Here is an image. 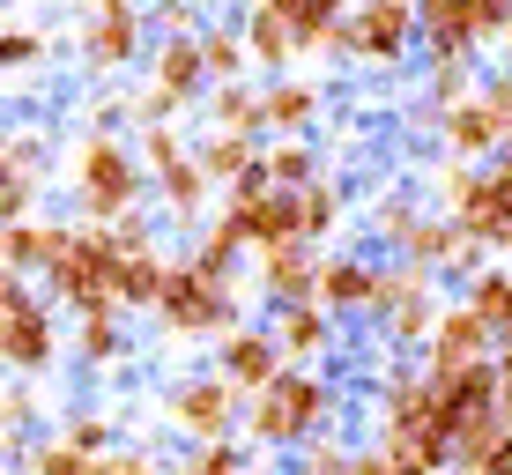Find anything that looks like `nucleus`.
<instances>
[{
    "label": "nucleus",
    "mask_w": 512,
    "mask_h": 475,
    "mask_svg": "<svg viewBox=\"0 0 512 475\" xmlns=\"http://www.w3.org/2000/svg\"><path fill=\"white\" fill-rule=\"evenodd\" d=\"M60 186L75 201V223H119L127 208L149 201V164L127 134H104V127H82L67 142V164H60Z\"/></svg>",
    "instance_id": "1"
},
{
    "label": "nucleus",
    "mask_w": 512,
    "mask_h": 475,
    "mask_svg": "<svg viewBox=\"0 0 512 475\" xmlns=\"http://www.w3.org/2000/svg\"><path fill=\"white\" fill-rule=\"evenodd\" d=\"M334 416H342V394H334L327 372H312V364H290L275 386H260L253 401H245V438H253L260 453H305L312 438L334 431Z\"/></svg>",
    "instance_id": "2"
},
{
    "label": "nucleus",
    "mask_w": 512,
    "mask_h": 475,
    "mask_svg": "<svg viewBox=\"0 0 512 475\" xmlns=\"http://www.w3.org/2000/svg\"><path fill=\"white\" fill-rule=\"evenodd\" d=\"M45 297L67 320H104V312L127 320V245L112 223H75V245L45 268Z\"/></svg>",
    "instance_id": "3"
},
{
    "label": "nucleus",
    "mask_w": 512,
    "mask_h": 475,
    "mask_svg": "<svg viewBox=\"0 0 512 475\" xmlns=\"http://www.w3.org/2000/svg\"><path fill=\"white\" fill-rule=\"evenodd\" d=\"M0 357H8V379H52L75 357L67 312L30 275H8V297H0Z\"/></svg>",
    "instance_id": "4"
},
{
    "label": "nucleus",
    "mask_w": 512,
    "mask_h": 475,
    "mask_svg": "<svg viewBox=\"0 0 512 475\" xmlns=\"http://www.w3.org/2000/svg\"><path fill=\"white\" fill-rule=\"evenodd\" d=\"M431 186H438V208H446L475 245H490V253L505 260V245H512V186L498 179V164H461V156H446V164L431 171Z\"/></svg>",
    "instance_id": "5"
},
{
    "label": "nucleus",
    "mask_w": 512,
    "mask_h": 475,
    "mask_svg": "<svg viewBox=\"0 0 512 475\" xmlns=\"http://www.w3.org/2000/svg\"><path fill=\"white\" fill-rule=\"evenodd\" d=\"M245 283H208L201 268H186L179 253V275H171L164 305H156V334L164 342H223V334L245 327Z\"/></svg>",
    "instance_id": "6"
},
{
    "label": "nucleus",
    "mask_w": 512,
    "mask_h": 475,
    "mask_svg": "<svg viewBox=\"0 0 512 475\" xmlns=\"http://www.w3.org/2000/svg\"><path fill=\"white\" fill-rule=\"evenodd\" d=\"M164 424L186 446H223V438L245 431V394L223 372H179L164 386Z\"/></svg>",
    "instance_id": "7"
},
{
    "label": "nucleus",
    "mask_w": 512,
    "mask_h": 475,
    "mask_svg": "<svg viewBox=\"0 0 512 475\" xmlns=\"http://www.w3.org/2000/svg\"><path fill=\"white\" fill-rule=\"evenodd\" d=\"M438 312H446V297H438V275L431 268H409V260H386V283H379V342L409 349V357H423L438 334Z\"/></svg>",
    "instance_id": "8"
},
{
    "label": "nucleus",
    "mask_w": 512,
    "mask_h": 475,
    "mask_svg": "<svg viewBox=\"0 0 512 475\" xmlns=\"http://www.w3.org/2000/svg\"><path fill=\"white\" fill-rule=\"evenodd\" d=\"M216 223L231 231L245 253H275V245H305V201L297 193H282L268 179H253V186H238V193H223V208H216Z\"/></svg>",
    "instance_id": "9"
},
{
    "label": "nucleus",
    "mask_w": 512,
    "mask_h": 475,
    "mask_svg": "<svg viewBox=\"0 0 512 475\" xmlns=\"http://www.w3.org/2000/svg\"><path fill=\"white\" fill-rule=\"evenodd\" d=\"M416 15H423V60L431 67H461L475 52H490L505 30L498 0H423Z\"/></svg>",
    "instance_id": "10"
},
{
    "label": "nucleus",
    "mask_w": 512,
    "mask_h": 475,
    "mask_svg": "<svg viewBox=\"0 0 512 475\" xmlns=\"http://www.w3.org/2000/svg\"><path fill=\"white\" fill-rule=\"evenodd\" d=\"M409 52H423V15L409 0H357L349 8V60L409 67Z\"/></svg>",
    "instance_id": "11"
},
{
    "label": "nucleus",
    "mask_w": 512,
    "mask_h": 475,
    "mask_svg": "<svg viewBox=\"0 0 512 475\" xmlns=\"http://www.w3.org/2000/svg\"><path fill=\"white\" fill-rule=\"evenodd\" d=\"M149 8H112V15H82V38H75V60H82V75L90 82H112L119 67H134L141 52H156L149 45Z\"/></svg>",
    "instance_id": "12"
},
{
    "label": "nucleus",
    "mask_w": 512,
    "mask_h": 475,
    "mask_svg": "<svg viewBox=\"0 0 512 475\" xmlns=\"http://www.w3.org/2000/svg\"><path fill=\"white\" fill-rule=\"evenodd\" d=\"M379 283H386V260L357 253V245H342V253L320 260V305L334 320H372L379 312Z\"/></svg>",
    "instance_id": "13"
},
{
    "label": "nucleus",
    "mask_w": 512,
    "mask_h": 475,
    "mask_svg": "<svg viewBox=\"0 0 512 475\" xmlns=\"http://www.w3.org/2000/svg\"><path fill=\"white\" fill-rule=\"evenodd\" d=\"M208 372H223V379H231V386H238L245 401H253L260 386H275L282 372H290V357H282V342L268 334V320H260V327L245 320L238 334H223V342H216V357H208Z\"/></svg>",
    "instance_id": "14"
},
{
    "label": "nucleus",
    "mask_w": 512,
    "mask_h": 475,
    "mask_svg": "<svg viewBox=\"0 0 512 475\" xmlns=\"http://www.w3.org/2000/svg\"><path fill=\"white\" fill-rule=\"evenodd\" d=\"M498 334H490L483 320H475V312L461 305V297H453L446 312H438V334H431V349H423V372H438V379H453V372H468V364H490L498 357Z\"/></svg>",
    "instance_id": "15"
},
{
    "label": "nucleus",
    "mask_w": 512,
    "mask_h": 475,
    "mask_svg": "<svg viewBox=\"0 0 512 475\" xmlns=\"http://www.w3.org/2000/svg\"><path fill=\"white\" fill-rule=\"evenodd\" d=\"M320 245H275V253H253V275H260V297L275 305H320Z\"/></svg>",
    "instance_id": "16"
},
{
    "label": "nucleus",
    "mask_w": 512,
    "mask_h": 475,
    "mask_svg": "<svg viewBox=\"0 0 512 475\" xmlns=\"http://www.w3.org/2000/svg\"><path fill=\"white\" fill-rule=\"evenodd\" d=\"M208 171H201V156H179V164H164V171H149V201H156V216L171 223V231H208Z\"/></svg>",
    "instance_id": "17"
},
{
    "label": "nucleus",
    "mask_w": 512,
    "mask_h": 475,
    "mask_svg": "<svg viewBox=\"0 0 512 475\" xmlns=\"http://www.w3.org/2000/svg\"><path fill=\"white\" fill-rule=\"evenodd\" d=\"M268 334L282 342V357L290 364H320L342 349V320H334L327 305H275L268 312Z\"/></svg>",
    "instance_id": "18"
},
{
    "label": "nucleus",
    "mask_w": 512,
    "mask_h": 475,
    "mask_svg": "<svg viewBox=\"0 0 512 475\" xmlns=\"http://www.w3.org/2000/svg\"><path fill=\"white\" fill-rule=\"evenodd\" d=\"M260 134H223V127H201L193 134V156H201V171H208V186L216 193H238V186H253L260 179Z\"/></svg>",
    "instance_id": "19"
},
{
    "label": "nucleus",
    "mask_w": 512,
    "mask_h": 475,
    "mask_svg": "<svg viewBox=\"0 0 512 475\" xmlns=\"http://www.w3.org/2000/svg\"><path fill=\"white\" fill-rule=\"evenodd\" d=\"M67 245H75V223H60V216H30V223H8V231H0L8 275H30V283H45V268Z\"/></svg>",
    "instance_id": "20"
},
{
    "label": "nucleus",
    "mask_w": 512,
    "mask_h": 475,
    "mask_svg": "<svg viewBox=\"0 0 512 475\" xmlns=\"http://www.w3.org/2000/svg\"><path fill=\"white\" fill-rule=\"evenodd\" d=\"M238 23H245V45H253V67H268V75H290V67L305 60V38H297V23H290V15H275L268 0H245Z\"/></svg>",
    "instance_id": "21"
},
{
    "label": "nucleus",
    "mask_w": 512,
    "mask_h": 475,
    "mask_svg": "<svg viewBox=\"0 0 512 475\" xmlns=\"http://www.w3.org/2000/svg\"><path fill=\"white\" fill-rule=\"evenodd\" d=\"M260 179L282 186V193H305L312 179H327V156L312 134H268V149H260Z\"/></svg>",
    "instance_id": "22"
},
{
    "label": "nucleus",
    "mask_w": 512,
    "mask_h": 475,
    "mask_svg": "<svg viewBox=\"0 0 512 475\" xmlns=\"http://www.w3.org/2000/svg\"><path fill=\"white\" fill-rule=\"evenodd\" d=\"M75 364L90 379H112V372H127L134 364V334L119 312H104V320H75Z\"/></svg>",
    "instance_id": "23"
},
{
    "label": "nucleus",
    "mask_w": 512,
    "mask_h": 475,
    "mask_svg": "<svg viewBox=\"0 0 512 475\" xmlns=\"http://www.w3.org/2000/svg\"><path fill=\"white\" fill-rule=\"evenodd\" d=\"M52 431H60L75 453H90V461H104V453H119V446H127V424H119V416L104 409V401H67V409L52 416Z\"/></svg>",
    "instance_id": "24"
},
{
    "label": "nucleus",
    "mask_w": 512,
    "mask_h": 475,
    "mask_svg": "<svg viewBox=\"0 0 512 475\" xmlns=\"http://www.w3.org/2000/svg\"><path fill=\"white\" fill-rule=\"evenodd\" d=\"M327 112V90L305 75H275L268 82V134H312Z\"/></svg>",
    "instance_id": "25"
},
{
    "label": "nucleus",
    "mask_w": 512,
    "mask_h": 475,
    "mask_svg": "<svg viewBox=\"0 0 512 475\" xmlns=\"http://www.w3.org/2000/svg\"><path fill=\"white\" fill-rule=\"evenodd\" d=\"M461 238H468V231L446 216V208H423V216H416V231L401 238V253H394V260H409V268L446 275V268H453V253H461Z\"/></svg>",
    "instance_id": "26"
},
{
    "label": "nucleus",
    "mask_w": 512,
    "mask_h": 475,
    "mask_svg": "<svg viewBox=\"0 0 512 475\" xmlns=\"http://www.w3.org/2000/svg\"><path fill=\"white\" fill-rule=\"evenodd\" d=\"M208 127L268 134V82H216V90H208Z\"/></svg>",
    "instance_id": "27"
},
{
    "label": "nucleus",
    "mask_w": 512,
    "mask_h": 475,
    "mask_svg": "<svg viewBox=\"0 0 512 475\" xmlns=\"http://www.w3.org/2000/svg\"><path fill=\"white\" fill-rule=\"evenodd\" d=\"M201 60H208V82H245V75H253V45H245L238 8H231V15H208V30H201Z\"/></svg>",
    "instance_id": "28"
},
{
    "label": "nucleus",
    "mask_w": 512,
    "mask_h": 475,
    "mask_svg": "<svg viewBox=\"0 0 512 475\" xmlns=\"http://www.w3.org/2000/svg\"><path fill=\"white\" fill-rule=\"evenodd\" d=\"M45 416H60V394H52V379H8V446H30V438H45Z\"/></svg>",
    "instance_id": "29"
},
{
    "label": "nucleus",
    "mask_w": 512,
    "mask_h": 475,
    "mask_svg": "<svg viewBox=\"0 0 512 475\" xmlns=\"http://www.w3.org/2000/svg\"><path fill=\"white\" fill-rule=\"evenodd\" d=\"M461 305H468L490 334H498V342H505V334H512V260H490V268L461 290Z\"/></svg>",
    "instance_id": "30"
},
{
    "label": "nucleus",
    "mask_w": 512,
    "mask_h": 475,
    "mask_svg": "<svg viewBox=\"0 0 512 475\" xmlns=\"http://www.w3.org/2000/svg\"><path fill=\"white\" fill-rule=\"evenodd\" d=\"M297 201H305V245H327L349 223V186L342 179H312Z\"/></svg>",
    "instance_id": "31"
},
{
    "label": "nucleus",
    "mask_w": 512,
    "mask_h": 475,
    "mask_svg": "<svg viewBox=\"0 0 512 475\" xmlns=\"http://www.w3.org/2000/svg\"><path fill=\"white\" fill-rule=\"evenodd\" d=\"M416 216H423V201H416V193H401V186H386L379 201H372V216H364V223H372V238L386 245V260L401 253V238L416 231Z\"/></svg>",
    "instance_id": "32"
},
{
    "label": "nucleus",
    "mask_w": 512,
    "mask_h": 475,
    "mask_svg": "<svg viewBox=\"0 0 512 475\" xmlns=\"http://www.w3.org/2000/svg\"><path fill=\"white\" fill-rule=\"evenodd\" d=\"M0 164L23 171V179H52V127H8V149H0Z\"/></svg>",
    "instance_id": "33"
},
{
    "label": "nucleus",
    "mask_w": 512,
    "mask_h": 475,
    "mask_svg": "<svg viewBox=\"0 0 512 475\" xmlns=\"http://www.w3.org/2000/svg\"><path fill=\"white\" fill-rule=\"evenodd\" d=\"M275 15H290L297 23V38H320V30H334V23H349V8H357V0H268Z\"/></svg>",
    "instance_id": "34"
},
{
    "label": "nucleus",
    "mask_w": 512,
    "mask_h": 475,
    "mask_svg": "<svg viewBox=\"0 0 512 475\" xmlns=\"http://www.w3.org/2000/svg\"><path fill=\"white\" fill-rule=\"evenodd\" d=\"M134 149H141V164H149V171H164V164H179V156H193V134H179L164 119V127H134Z\"/></svg>",
    "instance_id": "35"
},
{
    "label": "nucleus",
    "mask_w": 512,
    "mask_h": 475,
    "mask_svg": "<svg viewBox=\"0 0 512 475\" xmlns=\"http://www.w3.org/2000/svg\"><path fill=\"white\" fill-rule=\"evenodd\" d=\"M349 461H357V446H349L342 431H327V438H312V446L290 461V475H342Z\"/></svg>",
    "instance_id": "36"
},
{
    "label": "nucleus",
    "mask_w": 512,
    "mask_h": 475,
    "mask_svg": "<svg viewBox=\"0 0 512 475\" xmlns=\"http://www.w3.org/2000/svg\"><path fill=\"white\" fill-rule=\"evenodd\" d=\"M45 52H52V38L30 23V15H15V23H8V75H30Z\"/></svg>",
    "instance_id": "37"
},
{
    "label": "nucleus",
    "mask_w": 512,
    "mask_h": 475,
    "mask_svg": "<svg viewBox=\"0 0 512 475\" xmlns=\"http://www.w3.org/2000/svg\"><path fill=\"white\" fill-rule=\"evenodd\" d=\"M149 23H156V38H201L208 15H201V0H156Z\"/></svg>",
    "instance_id": "38"
},
{
    "label": "nucleus",
    "mask_w": 512,
    "mask_h": 475,
    "mask_svg": "<svg viewBox=\"0 0 512 475\" xmlns=\"http://www.w3.org/2000/svg\"><path fill=\"white\" fill-rule=\"evenodd\" d=\"M97 475H171L164 453H149V446H119V453H104Z\"/></svg>",
    "instance_id": "39"
},
{
    "label": "nucleus",
    "mask_w": 512,
    "mask_h": 475,
    "mask_svg": "<svg viewBox=\"0 0 512 475\" xmlns=\"http://www.w3.org/2000/svg\"><path fill=\"white\" fill-rule=\"evenodd\" d=\"M305 60H349V23H334V30H320V38L305 45Z\"/></svg>",
    "instance_id": "40"
},
{
    "label": "nucleus",
    "mask_w": 512,
    "mask_h": 475,
    "mask_svg": "<svg viewBox=\"0 0 512 475\" xmlns=\"http://www.w3.org/2000/svg\"><path fill=\"white\" fill-rule=\"evenodd\" d=\"M342 475H386V453L379 446H357V461H349Z\"/></svg>",
    "instance_id": "41"
},
{
    "label": "nucleus",
    "mask_w": 512,
    "mask_h": 475,
    "mask_svg": "<svg viewBox=\"0 0 512 475\" xmlns=\"http://www.w3.org/2000/svg\"><path fill=\"white\" fill-rule=\"evenodd\" d=\"M490 52H498V60L512 67V15H505V30H498V45H490Z\"/></svg>",
    "instance_id": "42"
},
{
    "label": "nucleus",
    "mask_w": 512,
    "mask_h": 475,
    "mask_svg": "<svg viewBox=\"0 0 512 475\" xmlns=\"http://www.w3.org/2000/svg\"><path fill=\"white\" fill-rule=\"evenodd\" d=\"M112 8H134V0H82V15H112Z\"/></svg>",
    "instance_id": "43"
},
{
    "label": "nucleus",
    "mask_w": 512,
    "mask_h": 475,
    "mask_svg": "<svg viewBox=\"0 0 512 475\" xmlns=\"http://www.w3.org/2000/svg\"><path fill=\"white\" fill-rule=\"evenodd\" d=\"M498 379H505V394H512V342L498 349Z\"/></svg>",
    "instance_id": "44"
},
{
    "label": "nucleus",
    "mask_w": 512,
    "mask_h": 475,
    "mask_svg": "<svg viewBox=\"0 0 512 475\" xmlns=\"http://www.w3.org/2000/svg\"><path fill=\"white\" fill-rule=\"evenodd\" d=\"M409 8H423V0H409Z\"/></svg>",
    "instance_id": "45"
}]
</instances>
